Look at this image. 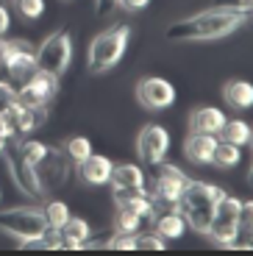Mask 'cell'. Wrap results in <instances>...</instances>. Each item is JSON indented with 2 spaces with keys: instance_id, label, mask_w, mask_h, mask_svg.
I'll return each instance as SVG.
<instances>
[{
  "instance_id": "1",
  "label": "cell",
  "mask_w": 253,
  "mask_h": 256,
  "mask_svg": "<svg viewBox=\"0 0 253 256\" xmlns=\"http://www.w3.org/2000/svg\"><path fill=\"white\" fill-rule=\"evenodd\" d=\"M245 22H248L245 14L209 8V12H200L195 17L172 22L167 28V39L170 42H209V39H220V36H228V34L240 31Z\"/></svg>"
},
{
  "instance_id": "2",
  "label": "cell",
  "mask_w": 253,
  "mask_h": 256,
  "mask_svg": "<svg viewBox=\"0 0 253 256\" xmlns=\"http://www.w3.org/2000/svg\"><path fill=\"white\" fill-rule=\"evenodd\" d=\"M222 198V190L217 184L206 181H190L184 186L181 198H178V212L186 220V228L198 234H209L212 220H214V206Z\"/></svg>"
},
{
  "instance_id": "3",
  "label": "cell",
  "mask_w": 253,
  "mask_h": 256,
  "mask_svg": "<svg viewBox=\"0 0 253 256\" xmlns=\"http://www.w3.org/2000/svg\"><path fill=\"white\" fill-rule=\"evenodd\" d=\"M128 39H131V28L128 26H114L108 31L98 34L89 45V56H86V67L89 72H108L112 67L120 64V58L126 56V48H128Z\"/></svg>"
},
{
  "instance_id": "4",
  "label": "cell",
  "mask_w": 253,
  "mask_h": 256,
  "mask_svg": "<svg viewBox=\"0 0 253 256\" xmlns=\"http://www.w3.org/2000/svg\"><path fill=\"white\" fill-rule=\"evenodd\" d=\"M0 231H6L20 242H36L48 231V220H44L42 209L34 206H12V209L0 212Z\"/></svg>"
},
{
  "instance_id": "5",
  "label": "cell",
  "mask_w": 253,
  "mask_h": 256,
  "mask_svg": "<svg viewBox=\"0 0 253 256\" xmlns=\"http://www.w3.org/2000/svg\"><path fill=\"white\" fill-rule=\"evenodd\" d=\"M242 206L245 200H240L236 195H226L217 200L214 206V220H212L209 237L214 240L217 245H234L240 240V228H242Z\"/></svg>"
},
{
  "instance_id": "6",
  "label": "cell",
  "mask_w": 253,
  "mask_h": 256,
  "mask_svg": "<svg viewBox=\"0 0 253 256\" xmlns=\"http://www.w3.org/2000/svg\"><path fill=\"white\" fill-rule=\"evenodd\" d=\"M70 62H72V36L64 28L53 31L36 48V70L42 72L62 78V72H67V67H70Z\"/></svg>"
},
{
  "instance_id": "7",
  "label": "cell",
  "mask_w": 253,
  "mask_h": 256,
  "mask_svg": "<svg viewBox=\"0 0 253 256\" xmlns=\"http://www.w3.org/2000/svg\"><path fill=\"white\" fill-rule=\"evenodd\" d=\"M153 167H156V176H153L150 181H145L142 190L153 198V204L176 206L178 198H181V192H184V186L190 184L192 178H186L176 164H167L164 159L158 162V164H153Z\"/></svg>"
},
{
  "instance_id": "8",
  "label": "cell",
  "mask_w": 253,
  "mask_h": 256,
  "mask_svg": "<svg viewBox=\"0 0 253 256\" xmlns=\"http://www.w3.org/2000/svg\"><path fill=\"white\" fill-rule=\"evenodd\" d=\"M3 76L8 81L26 84L28 78L36 72V48L28 45L26 39H8V48H6V56H3Z\"/></svg>"
},
{
  "instance_id": "9",
  "label": "cell",
  "mask_w": 253,
  "mask_h": 256,
  "mask_svg": "<svg viewBox=\"0 0 253 256\" xmlns=\"http://www.w3.org/2000/svg\"><path fill=\"white\" fill-rule=\"evenodd\" d=\"M36 176H39V184H42L44 195L50 190L64 186L67 178H70V159H67V154L56 145H48V154L36 162Z\"/></svg>"
},
{
  "instance_id": "10",
  "label": "cell",
  "mask_w": 253,
  "mask_h": 256,
  "mask_svg": "<svg viewBox=\"0 0 253 256\" xmlns=\"http://www.w3.org/2000/svg\"><path fill=\"white\" fill-rule=\"evenodd\" d=\"M58 95V76L36 70L26 84L17 86V103L22 106H48Z\"/></svg>"
},
{
  "instance_id": "11",
  "label": "cell",
  "mask_w": 253,
  "mask_h": 256,
  "mask_svg": "<svg viewBox=\"0 0 253 256\" xmlns=\"http://www.w3.org/2000/svg\"><path fill=\"white\" fill-rule=\"evenodd\" d=\"M136 100L150 112L170 109L172 103H176V86H172L167 78L145 76V78L136 81Z\"/></svg>"
},
{
  "instance_id": "12",
  "label": "cell",
  "mask_w": 253,
  "mask_h": 256,
  "mask_svg": "<svg viewBox=\"0 0 253 256\" xmlns=\"http://www.w3.org/2000/svg\"><path fill=\"white\" fill-rule=\"evenodd\" d=\"M3 159H6L8 176H12V181L17 184V190L22 192V195H28V198H42L44 190H42V184H39L36 164L22 159V156L17 154V148H14V150L6 148V150H3Z\"/></svg>"
},
{
  "instance_id": "13",
  "label": "cell",
  "mask_w": 253,
  "mask_h": 256,
  "mask_svg": "<svg viewBox=\"0 0 253 256\" xmlns=\"http://www.w3.org/2000/svg\"><path fill=\"white\" fill-rule=\"evenodd\" d=\"M167 150H170V131L164 126L150 122V126H145L140 131V136H136V154H140V159L145 164H150V167L158 164L167 156Z\"/></svg>"
},
{
  "instance_id": "14",
  "label": "cell",
  "mask_w": 253,
  "mask_h": 256,
  "mask_svg": "<svg viewBox=\"0 0 253 256\" xmlns=\"http://www.w3.org/2000/svg\"><path fill=\"white\" fill-rule=\"evenodd\" d=\"M112 198L117 204V209H128L134 214H140L142 220H153L156 214V204L145 190H134V186H114Z\"/></svg>"
},
{
  "instance_id": "15",
  "label": "cell",
  "mask_w": 253,
  "mask_h": 256,
  "mask_svg": "<svg viewBox=\"0 0 253 256\" xmlns=\"http://www.w3.org/2000/svg\"><path fill=\"white\" fill-rule=\"evenodd\" d=\"M153 228L164 240H181L186 231V220L178 212V206H162V212L156 209V214H153Z\"/></svg>"
},
{
  "instance_id": "16",
  "label": "cell",
  "mask_w": 253,
  "mask_h": 256,
  "mask_svg": "<svg viewBox=\"0 0 253 256\" xmlns=\"http://www.w3.org/2000/svg\"><path fill=\"white\" fill-rule=\"evenodd\" d=\"M112 167H114V162L106 159L103 154H89L86 159L78 164V170H81V178L86 181L89 186H103L112 178Z\"/></svg>"
},
{
  "instance_id": "17",
  "label": "cell",
  "mask_w": 253,
  "mask_h": 256,
  "mask_svg": "<svg viewBox=\"0 0 253 256\" xmlns=\"http://www.w3.org/2000/svg\"><path fill=\"white\" fill-rule=\"evenodd\" d=\"M226 126V114L214 106H200L190 114V128L195 134H212L217 136L220 134V128Z\"/></svg>"
},
{
  "instance_id": "18",
  "label": "cell",
  "mask_w": 253,
  "mask_h": 256,
  "mask_svg": "<svg viewBox=\"0 0 253 256\" xmlns=\"http://www.w3.org/2000/svg\"><path fill=\"white\" fill-rule=\"evenodd\" d=\"M214 145L217 140L212 134H195L192 131L184 142V154L192 164H212V156H214Z\"/></svg>"
},
{
  "instance_id": "19",
  "label": "cell",
  "mask_w": 253,
  "mask_h": 256,
  "mask_svg": "<svg viewBox=\"0 0 253 256\" xmlns=\"http://www.w3.org/2000/svg\"><path fill=\"white\" fill-rule=\"evenodd\" d=\"M12 109L17 117V134H31L48 122V106H22V103L14 100Z\"/></svg>"
},
{
  "instance_id": "20",
  "label": "cell",
  "mask_w": 253,
  "mask_h": 256,
  "mask_svg": "<svg viewBox=\"0 0 253 256\" xmlns=\"http://www.w3.org/2000/svg\"><path fill=\"white\" fill-rule=\"evenodd\" d=\"M58 234H62V248H72V250H81L84 242H86L89 237H92V228H89V223L84 218H67V223L58 228Z\"/></svg>"
},
{
  "instance_id": "21",
  "label": "cell",
  "mask_w": 253,
  "mask_h": 256,
  "mask_svg": "<svg viewBox=\"0 0 253 256\" xmlns=\"http://www.w3.org/2000/svg\"><path fill=\"white\" fill-rule=\"evenodd\" d=\"M222 100H226L234 112L250 109V103H253V86H250V81L231 78V81L222 86Z\"/></svg>"
},
{
  "instance_id": "22",
  "label": "cell",
  "mask_w": 253,
  "mask_h": 256,
  "mask_svg": "<svg viewBox=\"0 0 253 256\" xmlns=\"http://www.w3.org/2000/svg\"><path fill=\"white\" fill-rule=\"evenodd\" d=\"M108 181H112L114 186H134V190H142V186H145V170H142L140 164H114Z\"/></svg>"
},
{
  "instance_id": "23",
  "label": "cell",
  "mask_w": 253,
  "mask_h": 256,
  "mask_svg": "<svg viewBox=\"0 0 253 256\" xmlns=\"http://www.w3.org/2000/svg\"><path fill=\"white\" fill-rule=\"evenodd\" d=\"M240 162H242V148H240V145H234V142H226V140H217L214 156H212V164L228 170V167H236Z\"/></svg>"
},
{
  "instance_id": "24",
  "label": "cell",
  "mask_w": 253,
  "mask_h": 256,
  "mask_svg": "<svg viewBox=\"0 0 253 256\" xmlns=\"http://www.w3.org/2000/svg\"><path fill=\"white\" fill-rule=\"evenodd\" d=\"M220 140H226V142H234V145H240V148H245V145H250V126H248L245 120H226V126L220 128Z\"/></svg>"
},
{
  "instance_id": "25",
  "label": "cell",
  "mask_w": 253,
  "mask_h": 256,
  "mask_svg": "<svg viewBox=\"0 0 253 256\" xmlns=\"http://www.w3.org/2000/svg\"><path fill=\"white\" fill-rule=\"evenodd\" d=\"M42 214H44V220H48L50 228H62L67 223V218H70V206L64 204V200H48Z\"/></svg>"
},
{
  "instance_id": "26",
  "label": "cell",
  "mask_w": 253,
  "mask_h": 256,
  "mask_svg": "<svg viewBox=\"0 0 253 256\" xmlns=\"http://www.w3.org/2000/svg\"><path fill=\"white\" fill-rule=\"evenodd\" d=\"M142 223L145 220L128 209H117V214H114V231H122V234H140Z\"/></svg>"
},
{
  "instance_id": "27",
  "label": "cell",
  "mask_w": 253,
  "mask_h": 256,
  "mask_svg": "<svg viewBox=\"0 0 253 256\" xmlns=\"http://www.w3.org/2000/svg\"><path fill=\"white\" fill-rule=\"evenodd\" d=\"M62 150L67 154V159H70V162H78V164H81V162L92 154V142H89L86 136H70Z\"/></svg>"
},
{
  "instance_id": "28",
  "label": "cell",
  "mask_w": 253,
  "mask_h": 256,
  "mask_svg": "<svg viewBox=\"0 0 253 256\" xmlns=\"http://www.w3.org/2000/svg\"><path fill=\"white\" fill-rule=\"evenodd\" d=\"M14 148H17V154L22 156L26 162H31V164H36V162L48 154V145L39 142V140H20Z\"/></svg>"
},
{
  "instance_id": "29",
  "label": "cell",
  "mask_w": 253,
  "mask_h": 256,
  "mask_svg": "<svg viewBox=\"0 0 253 256\" xmlns=\"http://www.w3.org/2000/svg\"><path fill=\"white\" fill-rule=\"evenodd\" d=\"M250 6L253 0H214L212 3V8H217V12H234V14H245V17H250Z\"/></svg>"
},
{
  "instance_id": "30",
  "label": "cell",
  "mask_w": 253,
  "mask_h": 256,
  "mask_svg": "<svg viewBox=\"0 0 253 256\" xmlns=\"http://www.w3.org/2000/svg\"><path fill=\"white\" fill-rule=\"evenodd\" d=\"M14 6L26 20H39L44 14V0H14Z\"/></svg>"
},
{
  "instance_id": "31",
  "label": "cell",
  "mask_w": 253,
  "mask_h": 256,
  "mask_svg": "<svg viewBox=\"0 0 253 256\" xmlns=\"http://www.w3.org/2000/svg\"><path fill=\"white\" fill-rule=\"evenodd\" d=\"M106 248H114V250H136V234H122V231H114V237L106 240Z\"/></svg>"
},
{
  "instance_id": "32",
  "label": "cell",
  "mask_w": 253,
  "mask_h": 256,
  "mask_svg": "<svg viewBox=\"0 0 253 256\" xmlns=\"http://www.w3.org/2000/svg\"><path fill=\"white\" fill-rule=\"evenodd\" d=\"M167 240L158 237V234H136V250H162Z\"/></svg>"
},
{
  "instance_id": "33",
  "label": "cell",
  "mask_w": 253,
  "mask_h": 256,
  "mask_svg": "<svg viewBox=\"0 0 253 256\" xmlns=\"http://www.w3.org/2000/svg\"><path fill=\"white\" fill-rule=\"evenodd\" d=\"M14 100H17V86H12L8 81H0V109H6Z\"/></svg>"
},
{
  "instance_id": "34",
  "label": "cell",
  "mask_w": 253,
  "mask_h": 256,
  "mask_svg": "<svg viewBox=\"0 0 253 256\" xmlns=\"http://www.w3.org/2000/svg\"><path fill=\"white\" fill-rule=\"evenodd\" d=\"M120 8H126V12H140V8L150 6V0H114Z\"/></svg>"
},
{
  "instance_id": "35",
  "label": "cell",
  "mask_w": 253,
  "mask_h": 256,
  "mask_svg": "<svg viewBox=\"0 0 253 256\" xmlns=\"http://www.w3.org/2000/svg\"><path fill=\"white\" fill-rule=\"evenodd\" d=\"M12 28V14L6 12V6H0V36H6Z\"/></svg>"
},
{
  "instance_id": "36",
  "label": "cell",
  "mask_w": 253,
  "mask_h": 256,
  "mask_svg": "<svg viewBox=\"0 0 253 256\" xmlns=\"http://www.w3.org/2000/svg\"><path fill=\"white\" fill-rule=\"evenodd\" d=\"M6 148H8V140H6L3 134H0V156H3V150H6Z\"/></svg>"
},
{
  "instance_id": "37",
  "label": "cell",
  "mask_w": 253,
  "mask_h": 256,
  "mask_svg": "<svg viewBox=\"0 0 253 256\" xmlns=\"http://www.w3.org/2000/svg\"><path fill=\"white\" fill-rule=\"evenodd\" d=\"M98 3H100V0H98Z\"/></svg>"
}]
</instances>
